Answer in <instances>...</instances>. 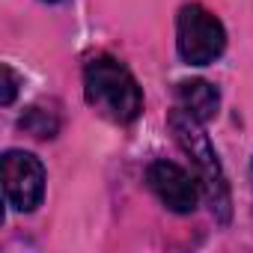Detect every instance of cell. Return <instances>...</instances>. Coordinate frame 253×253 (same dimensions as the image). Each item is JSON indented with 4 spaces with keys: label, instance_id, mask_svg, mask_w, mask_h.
Segmentation results:
<instances>
[{
    "label": "cell",
    "instance_id": "cell-1",
    "mask_svg": "<svg viewBox=\"0 0 253 253\" xmlns=\"http://www.w3.org/2000/svg\"><path fill=\"white\" fill-rule=\"evenodd\" d=\"M167 125L179 143V149L191 158L194 164V173H197V182H200V191L214 214V220L220 223H229L232 217V197H229V182H226V173H223V164L203 128V122L194 119L188 110H182L179 104L170 110L167 116Z\"/></svg>",
    "mask_w": 253,
    "mask_h": 253
},
{
    "label": "cell",
    "instance_id": "cell-2",
    "mask_svg": "<svg viewBox=\"0 0 253 253\" xmlns=\"http://www.w3.org/2000/svg\"><path fill=\"white\" fill-rule=\"evenodd\" d=\"M84 95L86 104L119 125H128L143 110V92L134 75L113 57H92L84 69Z\"/></svg>",
    "mask_w": 253,
    "mask_h": 253
},
{
    "label": "cell",
    "instance_id": "cell-3",
    "mask_svg": "<svg viewBox=\"0 0 253 253\" xmlns=\"http://www.w3.org/2000/svg\"><path fill=\"white\" fill-rule=\"evenodd\" d=\"M176 48L188 66H209L226 48V30L214 12L188 3L176 15Z\"/></svg>",
    "mask_w": 253,
    "mask_h": 253
},
{
    "label": "cell",
    "instance_id": "cell-4",
    "mask_svg": "<svg viewBox=\"0 0 253 253\" xmlns=\"http://www.w3.org/2000/svg\"><path fill=\"white\" fill-rule=\"evenodd\" d=\"M3 191L15 211H33L45 197V167L33 152L9 149L3 155Z\"/></svg>",
    "mask_w": 253,
    "mask_h": 253
},
{
    "label": "cell",
    "instance_id": "cell-5",
    "mask_svg": "<svg viewBox=\"0 0 253 253\" xmlns=\"http://www.w3.org/2000/svg\"><path fill=\"white\" fill-rule=\"evenodd\" d=\"M146 185L176 214H191L197 209V176H191L173 161H152L146 167Z\"/></svg>",
    "mask_w": 253,
    "mask_h": 253
},
{
    "label": "cell",
    "instance_id": "cell-6",
    "mask_svg": "<svg viewBox=\"0 0 253 253\" xmlns=\"http://www.w3.org/2000/svg\"><path fill=\"white\" fill-rule=\"evenodd\" d=\"M176 101L182 110H188L194 119H200L203 125L211 122L217 116V107H220V92L217 86H211L209 81L203 78H191V81H182L176 86Z\"/></svg>",
    "mask_w": 253,
    "mask_h": 253
},
{
    "label": "cell",
    "instance_id": "cell-7",
    "mask_svg": "<svg viewBox=\"0 0 253 253\" xmlns=\"http://www.w3.org/2000/svg\"><path fill=\"white\" fill-rule=\"evenodd\" d=\"M18 125H21L24 131H30L33 137L48 140V137H54V134L60 131V116H57L54 110H45V107L33 104V107L18 119Z\"/></svg>",
    "mask_w": 253,
    "mask_h": 253
},
{
    "label": "cell",
    "instance_id": "cell-8",
    "mask_svg": "<svg viewBox=\"0 0 253 253\" xmlns=\"http://www.w3.org/2000/svg\"><path fill=\"white\" fill-rule=\"evenodd\" d=\"M15 92H18V75L12 72V66H3V95H0V101L9 107L15 101Z\"/></svg>",
    "mask_w": 253,
    "mask_h": 253
},
{
    "label": "cell",
    "instance_id": "cell-9",
    "mask_svg": "<svg viewBox=\"0 0 253 253\" xmlns=\"http://www.w3.org/2000/svg\"><path fill=\"white\" fill-rule=\"evenodd\" d=\"M250 179H253V164H250Z\"/></svg>",
    "mask_w": 253,
    "mask_h": 253
},
{
    "label": "cell",
    "instance_id": "cell-10",
    "mask_svg": "<svg viewBox=\"0 0 253 253\" xmlns=\"http://www.w3.org/2000/svg\"><path fill=\"white\" fill-rule=\"evenodd\" d=\"M48 3H60V0H48Z\"/></svg>",
    "mask_w": 253,
    "mask_h": 253
}]
</instances>
